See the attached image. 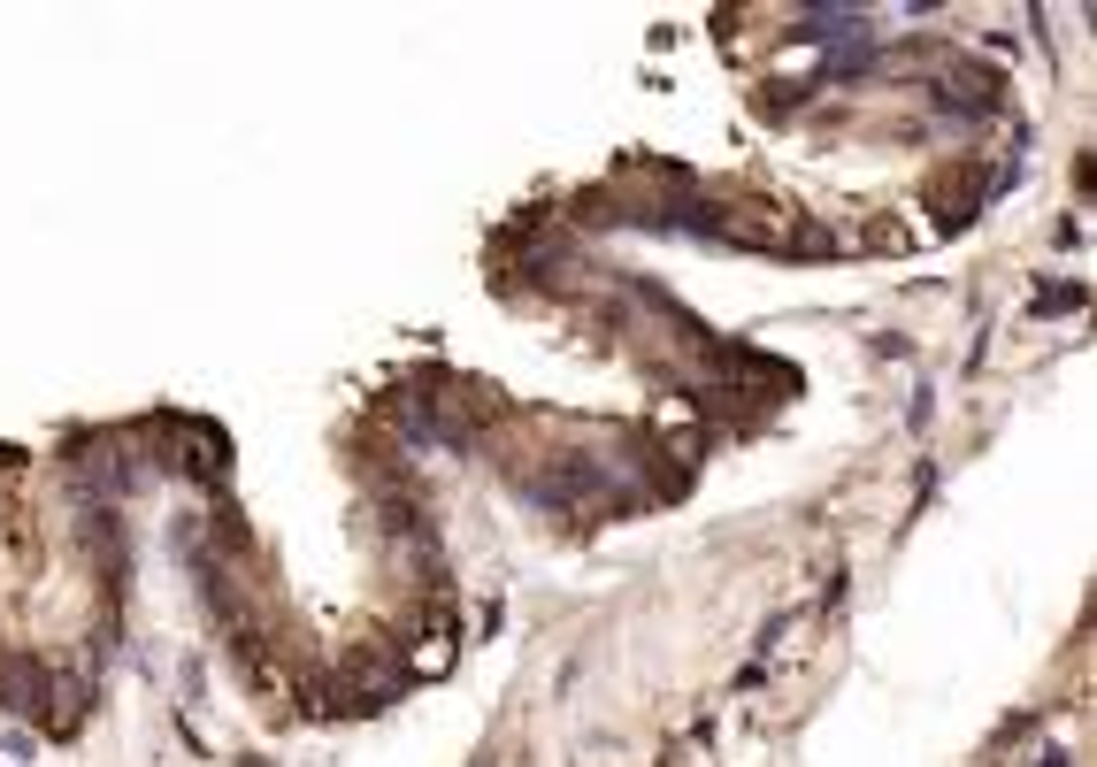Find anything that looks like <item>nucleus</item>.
<instances>
[{
	"label": "nucleus",
	"instance_id": "1",
	"mask_svg": "<svg viewBox=\"0 0 1097 767\" xmlns=\"http://www.w3.org/2000/svg\"><path fill=\"white\" fill-rule=\"evenodd\" d=\"M1036 767H1075V760H1067V753H1059V745H1052V753H1044V760H1036Z\"/></svg>",
	"mask_w": 1097,
	"mask_h": 767
},
{
	"label": "nucleus",
	"instance_id": "2",
	"mask_svg": "<svg viewBox=\"0 0 1097 767\" xmlns=\"http://www.w3.org/2000/svg\"><path fill=\"white\" fill-rule=\"evenodd\" d=\"M476 767H491V760H476Z\"/></svg>",
	"mask_w": 1097,
	"mask_h": 767
}]
</instances>
